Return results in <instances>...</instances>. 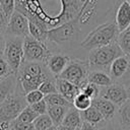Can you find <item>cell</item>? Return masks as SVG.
<instances>
[{"label":"cell","mask_w":130,"mask_h":130,"mask_svg":"<svg viewBox=\"0 0 130 130\" xmlns=\"http://www.w3.org/2000/svg\"><path fill=\"white\" fill-rule=\"evenodd\" d=\"M45 98V95L42 93V91L40 89H34L31 91H28L26 94H25V100H26V103L27 105L31 106L38 102H40L41 100H43Z\"/></svg>","instance_id":"29"},{"label":"cell","mask_w":130,"mask_h":130,"mask_svg":"<svg viewBox=\"0 0 130 130\" xmlns=\"http://www.w3.org/2000/svg\"><path fill=\"white\" fill-rule=\"evenodd\" d=\"M98 130H125L123 129L115 120H112V121H105L102 125L98 126Z\"/></svg>","instance_id":"32"},{"label":"cell","mask_w":130,"mask_h":130,"mask_svg":"<svg viewBox=\"0 0 130 130\" xmlns=\"http://www.w3.org/2000/svg\"><path fill=\"white\" fill-rule=\"evenodd\" d=\"M6 45V38L3 31H0V52H3Z\"/></svg>","instance_id":"36"},{"label":"cell","mask_w":130,"mask_h":130,"mask_svg":"<svg viewBox=\"0 0 130 130\" xmlns=\"http://www.w3.org/2000/svg\"><path fill=\"white\" fill-rule=\"evenodd\" d=\"M0 81H1V80H0Z\"/></svg>","instance_id":"41"},{"label":"cell","mask_w":130,"mask_h":130,"mask_svg":"<svg viewBox=\"0 0 130 130\" xmlns=\"http://www.w3.org/2000/svg\"><path fill=\"white\" fill-rule=\"evenodd\" d=\"M117 42L124 54L130 55V26L119 34Z\"/></svg>","instance_id":"22"},{"label":"cell","mask_w":130,"mask_h":130,"mask_svg":"<svg viewBox=\"0 0 130 130\" xmlns=\"http://www.w3.org/2000/svg\"><path fill=\"white\" fill-rule=\"evenodd\" d=\"M45 101L47 102L48 106H72V103L69 102L65 96H63L60 92H54L50 93L48 95H45Z\"/></svg>","instance_id":"20"},{"label":"cell","mask_w":130,"mask_h":130,"mask_svg":"<svg viewBox=\"0 0 130 130\" xmlns=\"http://www.w3.org/2000/svg\"><path fill=\"white\" fill-rule=\"evenodd\" d=\"M57 130H75V129L72 128V127H69V126H66V125L61 124V125L57 126Z\"/></svg>","instance_id":"37"},{"label":"cell","mask_w":130,"mask_h":130,"mask_svg":"<svg viewBox=\"0 0 130 130\" xmlns=\"http://www.w3.org/2000/svg\"><path fill=\"white\" fill-rule=\"evenodd\" d=\"M28 23H29V20L24 14L20 13L17 10H14V12L9 18V21L5 30V36L18 37V38L24 39L29 35Z\"/></svg>","instance_id":"8"},{"label":"cell","mask_w":130,"mask_h":130,"mask_svg":"<svg viewBox=\"0 0 130 130\" xmlns=\"http://www.w3.org/2000/svg\"><path fill=\"white\" fill-rule=\"evenodd\" d=\"M75 130H80V128H79V127H77V128H75Z\"/></svg>","instance_id":"39"},{"label":"cell","mask_w":130,"mask_h":130,"mask_svg":"<svg viewBox=\"0 0 130 130\" xmlns=\"http://www.w3.org/2000/svg\"><path fill=\"white\" fill-rule=\"evenodd\" d=\"M55 81H56V86H57L58 92H60L63 96H65L71 103L73 102L74 98L80 92L79 86H77L76 84H74L64 78L56 76Z\"/></svg>","instance_id":"13"},{"label":"cell","mask_w":130,"mask_h":130,"mask_svg":"<svg viewBox=\"0 0 130 130\" xmlns=\"http://www.w3.org/2000/svg\"><path fill=\"white\" fill-rule=\"evenodd\" d=\"M79 128H80V130H98V126L90 124L88 122H84V121H82Z\"/></svg>","instance_id":"35"},{"label":"cell","mask_w":130,"mask_h":130,"mask_svg":"<svg viewBox=\"0 0 130 130\" xmlns=\"http://www.w3.org/2000/svg\"><path fill=\"white\" fill-rule=\"evenodd\" d=\"M90 71V66L87 60L71 59L65 69L58 75V77L64 78L77 86L82 85L87 81V76Z\"/></svg>","instance_id":"5"},{"label":"cell","mask_w":130,"mask_h":130,"mask_svg":"<svg viewBox=\"0 0 130 130\" xmlns=\"http://www.w3.org/2000/svg\"><path fill=\"white\" fill-rule=\"evenodd\" d=\"M91 105L94 106L101 112L105 121H107V122L114 120V118L117 114L118 108H119L114 103H112L111 101H109L103 96H98V98L93 99Z\"/></svg>","instance_id":"10"},{"label":"cell","mask_w":130,"mask_h":130,"mask_svg":"<svg viewBox=\"0 0 130 130\" xmlns=\"http://www.w3.org/2000/svg\"><path fill=\"white\" fill-rule=\"evenodd\" d=\"M80 115H81L82 121L88 122V123L93 124L95 126H100L105 122V119H104L103 115L101 114V112L92 105L88 109H86L84 111H81Z\"/></svg>","instance_id":"17"},{"label":"cell","mask_w":130,"mask_h":130,"mask_svg":"<svg viewBox=\"0 0 130 130\" xmlns=\"http://www.w3.org/2000/svg\"><path fill=\"white\" fill-rule=\"evenodd\" d=\"M114 120L125 130H130V96L117 111Z\"/></svg>","instance_id":"15"},{"label":"cell","mask_w":130,"mask_h":130,"mask_svg":"<svg viewBox=\"0 0 130 130\" xmlns=\"http://www.w3.org/2000/svg\"><path fill=\"white\" fill-rule=\"evenodd\" d=\"M79 89L81 92L85 93L86 95H88L91 100L100 96V92H101V87L98 86L94 83H91L89 81H86L85 83H83L82 85L79 86Z\"/></svg>","instance_id":"26"},{"label":"cell","mask_w":130,"mask_h":130,"mask_svg":"<svg viewBox=\"0 0 130 130\" xmlns=\"http://www.w3.org/2000/svg\"><path fill=\"white\" fill-rule=\"evenodd\" d=\"M28 28H29V35L31 37H34L35 39L43 42V43H46L48 42V38H47V31L42 29L38 24H36L35 22L30 21L29 20V23H28Z\"/></svg>","instance_id":"25"},{"label":"cell","mask_w":130,"mask_h":130,"mask_svg":"<svg viewBox=\"0 0 130 130\" xmlns=\"http://www.w3.org/2000/svg\"><path fill=\"white\" fill-rule=\"evenodd\" d=\"M100 96H103L114 103L116 106L120 107L129 99L130 87H127L118 82H113L109 86L101 87Z\"/></svg>","instance_id":"9"},{"label":"cell","mask_w":130,"mask_h":130,"mask_svg":"<svg viewBox=\"0 0 130 130\" xmlns=\"http://www.w3.org/2000/svg\"><path fill=\"white\" fill-rule=\"evenodd\" d=\"M32 123H34L35 130H46L54 125V123H53L51 117L48 115V113L39 115Z\"/></svg>","instance_id":"23"},{"label":"cell","mask_w":130,"mask_h":130,"mask_svg":"<svg viewBox=\"0 0 130 130\" xmlns=\"http://www.w3.org/2000/svg\"><path fill=\"white\" fill-rule=\"evenodd\" d=\"M17 86V78L16 74H11L6 78L0 81V105L10 95L12 94Z\"/></svg>","instance_id":"14"},{"label":"cell","mask_w":130,"mask_h":130,"mask_svg":"<svg viewBox=\"0 0 130 130\" xmlns=\"http://www.w3.org/2000/svg\"><path fill=\"white\" fill-rule=\"evenodd\" d=\"M46 130H57V126L53 125V126H51L50 128H48V129H46Z\"/></svg>","instance_id":"38"},{"label":"cell","mask_w":130,"mask_h":130,"mask_svg":"<svg viewBox=\"0 0 130 130\" xmlns=\"http://www.w3.org/2000/svg\"><path fill=\"white\" fill-rule=\"evenodd\" d=\"M71 58L66 54H59V53H52V55L49 57L46 65L49 69V71L56 77L58 76L67 66Z\"/></svg>","instance_id":"11"},{"label":"cell","mask_w":130,"mask_h":130,"mask_svg":"<svg viewBox=\"0 0 130 130\" xmlns=\"http://www.w3.org/2000/svg\"><path fill=\"white\" fill-rule=\"evenodd\" d=\"M70 107H67V106H48L47 113L51 117L55 126H59L62 124L63 119H64V117H65V115H66V113Z\"/></svg>","instance_id":"18"},{"label":"cell","mask_w":130,"mask_h":130,"mask_svg":"<svg viewBox=\"0 0 130 130\" xmlns=\"http://www.w3.org/2000/svg\"><path fill=\"white\" fill-rule=\"evenodd\" d=\"M27 106L25 93L17 84L15 91L0 105V122H11Z\"/></svg>","instance_id":"4"},{"label":"cell","mask_w":130,"mask_h":130,"mask_svg":"<svg viewBox=\"0 0 130 130\" xmlns=\"http://www.w3.org/2000/svg\"><path fill=\"white\" fill-rule=\"evenodd\" d=\"M55 79H56V77H54V78H49V79L45 80V81L40 85L39 89L42 91V93H43L44 95H48V94H50V93L58 92Z\"/></svg>","instance_id":"27"},{"label":"cell","mask_w":130,"mask_h":130,"mask_svg":"<svg viewBox=\"0 0 130 130\" xmlns=\"http://www.w3.org/2000/svg\"><path fill=\"white\" fill-rule=\"evenodd\" d=\"M0 5L7 17L10 18V16L15 10V0H0Z\"/></svg>","instance_id":"30"},{"label":"cell","mask_w":130,"mask_h":130,"mask_svg":"<svg viewBox=\"0 0 130 130\" xmlns=\"http://www.w3.org/2000/svg\"><path fill=\"white\" fill-rule=\"evenodd\" d=\"M8 21H9V18L7 17V15L5 14L4 10L2 9V7L0 5V31H3L5 34Z\"/></svg>","instance_id":"34"},{"label":"cell","mask_w":130,"mask_h":130,"mask_svg":"<svg viewBox=\"0 0 130 130\" xmlns=\"http://www.w3.org/2000/svg\"><path fill=\"white\" fill-rule=\"evenodd\" d=\"M126 1H127V2H128V3L130 4V0H126Z\"/></svg>","instance_id":"40"},{"label":"cell","mask_w":130,"mask_h":130,"mask_svg":"<svg viewBox=\"0 0 130 130\" xmlns=\"http://www.w3.org/2000/svg\"><path fill=\"white\" fill-rule=\"evenodd\" d=\"M82 123V119H81V115H80V111H78L76 108L73 107V105L69 108V110L67 111L62 124L72 127V128H77L80 127Z\"/></svg>","instance_id":"19"},{"label":"cell","mask_w":130,"mask_h":130,"mask_svg":"<svg viewBox=\"0 0 130 130\" xmlns=\"http://www.w3.org/2000/svg\"><path fill=\"white\" fill-rule=\"evenodd\" d=\"M23 51L24 61L47 63L49 57L52 55V51L46 43L35 39L30 35L23 39Z\"/></svg>","instance_id":"7"},{"label":"cell","mask_w":130,"mask_h":130,"mask_svg":"<svg viewBox=\"0 0 130 130\" xmlns=\"http://www.w3.org/2000/svg\"><path fill=\"white\" fill-rule=\"evenodd\" d=\"M115 22L120 32L130 26V4L126 0H123L116 9Z\"/></svg>","instance_id":"12"},{"label":"cell","mask_w":130,"mask_h":130,"mask_svg":"<svg viewBox=\"0 0 130 130\" xmlns=\"http://www.w3.org/2000/svg\"><path fill=\"white\" fill-rule=\"evenodd\" d=\"M91 103H92V100L88 95H86L85 93L80 91L74 98V100L72 102V105H73L74 108H76L78 111L81 112V111H84V110L88 109L91 106Z\"/></svg>","instance_id":"21"},{"label":"cell","mask_w":130,"mask_h":130,"mask_svg":"<svg viewBox=\"0 0 130 130\" xmlns=\"http://www.w3.org/2000/svg\"><path fill=\"white\" fill-rule=\"evenodd\" d=\"M47 45L52 44L56 47L70 45L71 43L76 42L77 40H80L81 43V41L84 39L81 31L79 30L75 22L72 20L62 23L56 27L50 28L47 31Z\"/></svg>","instance_id":"3"},{"label":"cell","mask_w":130,"mask_h":130,"mask_svg":"<svg viewBox=\"0 0 130 130\" xmlns=\"http://www.w3.org/2000/svg\"><path fill=\"white\" fill-rule=\"evenodd\" d=\"M38 116H39V114L31 108V106L27 105L17 116L16 120L20 121V122H25V123H32Z\"/></svg>","instance_id":"24"},{"label":"cell","mask_w":130,"mask_h":130,"mask_svg":"<svg viewBox=\"0 0 130 130\" xmlns=\"http://www.w3.org/2000/svg\"><path fill=\"white\" fill-rule=\"evenodd\" d=\"M5 38H6V45L3 53L13 73L16 74L21 64L24 61L23 39L18 37H10V36H5Z\"/></svg>","instance_id":"6"},{"label":"cell","mask_w":130,"mask_h":130,"mask_svg":"<svg viewBox=\"0 0 130 130\" xmlns=\"http://www.w3.org/2000/svg\"><path fill=\"white\" fill-rule=\"evenodd\" d=\"M31 108L39 114V115H42V114H46L47 113V110H48V104L47 102L45 101V99L41 100L40 102L31 105Z\"/></svg>","instance_id":"33"},{"label":"cell","mask_w":130,"mask_h":130,"mask_svg":"<svg viewBox=\"0 0 130 130\" xmlns=\"http://www.w3.org/2000/svg\"><path fill=\"white\" fill-rule=\"evenodd\" d=\"M87 81L94 83L100 87L109 86L114 82L108 72L103 71V70H91V69L88 73Z\"/></svg>","instance_id":"16"},{"label":"cell","mask_w":130,"mask_h":130,"mask_svg":"<svg viewBox=\"0 0 130 130\" xmlns=\"http://www.w3.org/2000/svg\"><path fill=\"white\" fill-rule=\"evenodd\" d=\"M10 128L12 130H35L34 123H25L17 121L16 119L10 122Z\"/></svg>","instance_id":"31"},{"label":"cell","mask_w":130,"mask_h":130,"mask_svg":"<svg viewBox=\"0 0 130 130\" xmlns=\"http://www.w3.org/2000/svg\"><path fill=\"white\" fill-rule=\"evenodd\" d=\"M120 31L115 21H106L92 28L80 43V48L90 51L117 42Z\"/></svg>","instance_id":"1"},{"label":"cell","mask_w":130,"mask_h":130,"mask_svg":"<svg viewBox=\"0 0 130 130\" xmlns=\"http://www.w3.org/2000/svg\"><path fill=\"white\" fill-rule=\"evenodd\" d=\"M122 55H124V52L120 48L118 42H114L110 45L90 50L87 61L91 70H103L109 73L112 62Z\"/></svg>","instance_id":"2"},{"label":"cell","mask_w":130,"mask_h":130,"mask_svg":"<svg viewBox=\"0 0 130 130\" xmlns=\"http://www.w3.org/2000/svg\"><path fill=\"white\" fill-rule=\"evenodd\" d=\"M11 74H13V71L5 58L4 53L0 52V80L6 78Z\"/></svg>","instance_id":"28"}]
</instances>
